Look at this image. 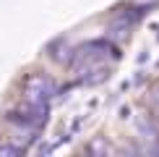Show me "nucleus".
I'll use <instances>...</instances> for the list:
<instances>
[{
    "mask_svg": "<svg viewBox=\"0 0 159 157\" xmlns=\"http://www.w3.org/2000/svg\"><path fill=\"white\" fill-rule=\"evenodd\" d=\"M55 97V81L44 74H31L24 81V102L31 105H42L47 107V102Z\"/></svg>",
    "mask_w": 159,
    "mask_h": 157,
    "instance_id": "nucleus-1",
    "label": "nucleus"
},
{
    "mask_svg": "<svg viewBox=\"0 0 159 157\" xmlns=\"http://www.w3.org/2000/svg\"><path fill=\"white\" fill-rule=\"evenodd\" d=\"M86 157H115V152H112V147H110V141L107 139H94L89 144V149H86Z\"/></svg>",
    "mask_w": 159,
    "mask_h": 157,
    "instance_id": "nucleus-2",
    "label": "nucleus"
},
{
    "mask_svg": "<svg viewBox=\"0 0 159 157\" xmlns=\"http://www.w3.org/2000/svg\"><path fill=\"white\" fill-rule=\"evenodd\" d=\"M18 155H21V149L16 144H0V157H18Z\"/></svg>",
    "mask_w": 159,
    "mask_h": 157,
    "instance_id": "nucleus-3",
    "label": "nucleus"
},
{
    "mask_svg": "<svg viewBox=\"0 0 159 157\" xmlns=\"http://www.w3.org/2000/svg\"><path fill=\"white\" fill-rule=\"evenodd\" d=\"M146 149H149V157H159V139L149 141V144H146Z\"/></svg>",
    "mask_w": 159,
    "mask_h": 157,
    "instance_id": "nucleus-4",
    "label": "nucleus"
}]
</instances>
